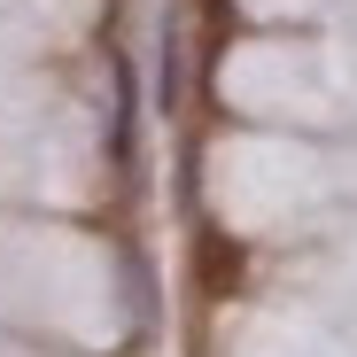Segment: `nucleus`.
<instances>
[{"mask_svg":"<svg viewBox=\"0 0 357 357\" xmlns=\"http://www.w3.org/2000/svg\"><path fill=\"white\" fill-rule=\"evenodd\" d=\"M178 101H187V39H178V16H163V31H155V109L178 116Z\"/></svg>","mask_w":357,"mask_h":357,"instance_id":"f257e3e1","label":"nucleus"}]
</instances>
